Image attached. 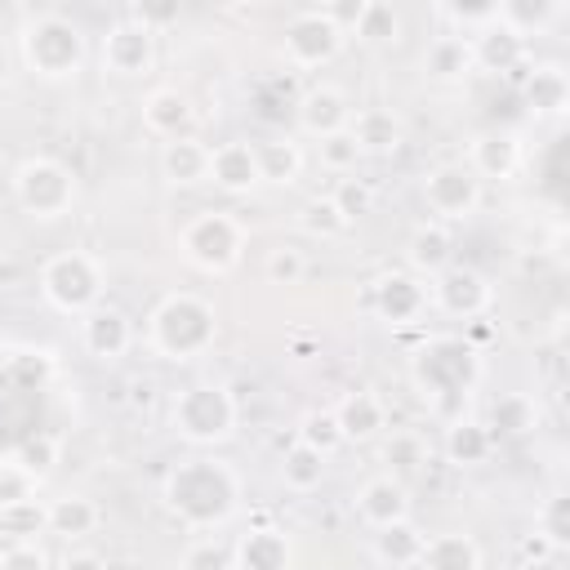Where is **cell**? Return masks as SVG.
Masks as SVG:
<instances>
[{"instance_id": "obj_48", "label": "cell", "mask_w": 570, "mask_h": 570, "mask_svg": "<svg viewBox=\"0 0 570 570\" xmlns=\"http://www.w3.org/2000/svg\"><path fill=\"white\" fill-rule=\"evenodd\" d=\"M441 18L450 22L445 31L472 36V31H481L485 22H494V0H481V4H459V0H450V4H441Z\"/></svg>"}, {"instance_id": "obj_30", "label": "cell", "mask_w": 570, "mask_h": 570, "mask_svg": "<svg viewBox=\"0 0 570 570\" xmlns=\"http://www.w3.org/2000/svg\"><path fill=\"white\" fill-rule=\"evenodd\" d=\"M423 543H428V534L414 521H396V525H383V530L370 534V552L387 570H419Z\"/></svg>"}, {"instance_id": "obj_27", "label": "cell", "mask_w": 570, "mask_h": 570, "mask_svg": "<svg viewBox=\"0 0 570 570\" xmlns=\"http://www.w3.org/2000/svg\"><path fill=\"white\" fill-rule=\"evenodd\" d=\"M499 450V441L490 436V428L481 423V419H450L445 423V441H441V454H445V463H454V468H481V463H490V454Z\"/></svg>"}, {"instance_id": "obj_35", "label": "cell", "mask_w": 570, "mask_h": 570, "mask_svg": "<svg viewBox=\"0 0 570 570\" xmlns=\"http://www.w3.org/2000/svg\"><path fill=\"white\" fill-rule=\"evenodd\" d=\"M254 156H258V174L263 183L272 187H294L298 174H303V147L294 138H267V142H254Z\"/></svg>"}, {"instance_id": "obj_22", "label": "cell", "mask_w": 570, "mask_h": 570, "mask_svg": "<svg viewBox=\"0 0 570 570\" xmlns=\"http://www.w3.org/2000/svg\"><path fill=\"white\" fill-rule=\"evenodd\" d=\"M463 165H468L481 183H508V178H517V169H521V142H517L512 134H499V129L476 134Z\"/></svg>"}, {"instance_id": "obj_49", "label": "cell", "mask_w": 570, "mask_h": 570, "mask_svg": "<svg viewBox=\"0 0 570 570\" xmlns=\"http://www.w3.org/2000/svg\"><path fill=\"white\" fill-rule=\"evenodd\" d=\"M534 530H539L552 548H566V539H570V517H566V499H561V494H552V499L539 508Z\"/></svg>"}, {"instance_id": "obj_9", "label": "cell", "mask_w": 570, "mask_h": 570, "mask_svg": "<svg viewBox=\"0 0 570 570\" xmlns=\"http://www.w3.org/2000/svg\"><path fill=\"white\" fill-rule=\"evenodd\" d=\"M419 196H423V209H428L436 223L454 227V223H468V218L481 209L485 187H481V178H476L463 160H441V165H432V169L423 174Z\"/></svg>"}, {"instance_id": "obj_53", "label": "cell", "mask_w": 570, "mask_h": 570, "mask_svg": "<svg viewBox=\"0 0 570 570\" xmlns=\"http://www.w3.org/2000/svg\"><path fill=\"white\" fill-rule=\"evenodd\" d=\"M53 570H111L94 548H67L62 557H58V566Z\"/></svg>"}, {"instance_id": "obj_36", "label": "cell", "mask_w": 570, "mask_h": 570, "mask_svg": "<svg viewBox=\"0 0 570 570\" xmlns=\"http://www.w3.org/2000/svg\"><path fill=\"white\" fill-rule=\"evenodd\" d=\"M298 232L312 236V240H338V236L352 232V223L343 218V209L334 205L330 191H316V196H307L298 205Z\"/></svg>"}, {"instance_id": "obj_52", "label": "cell", "mask_w": 570, "mask_h": 570, "mask_svg": "<svg viewBox=\"0 0 570 570\" xmlns=\"http://www.w3.org/2000/svg\"><path fill=\"white\" fill-rule=\"evenodd\" d=\"M557 552H561V548H552V543H548V539H543L539 530H530V534H525V539L517 543V557H521L525 566H548V561H552Z\"/></svg>"}, {"instance_id": "obj_50", "label": "cell", "mask_w": 570, "mask_h": 570, "mask_svg": "<svg viewBox=\"0 0 570 570\" xmlns=\"http://www.w3.org/2000/svg\"><path fill=\"white\" fill-rule=\"evenodd\" d=\"M0 570H53V561L40 539H27V543H9L0 552Z\"/></svg>"}, {"instance_id": "obj_44", "label": "cell", "mask_w": 570, "mask_h": 570, "mask_svg": "<svg viewBox=\"0 0 570 570\" xmlns=\"http://www.w3.org/2000/svg\"><path fill=\"white\" fill-rule=\"evenodd\" d=\"M263 276H267L272 285H298V281L307 276V254H303L298 245L281 240V245L267 249V258H263Z\"/></svg>"}, {"instance_id": "obj_2", "label": "cell", "mask_w": 570, "mask_h": 570, "mask_svg": "<svg viewBox=\"0 0 570 570\" xmlns=\"http://www.w3.org/2000/svg\"><path fill=\"white\" fill-rule=\"evenodd\" d=\"M214 343H218V312L196 289H169L147 312V352L169 365L200 361L205 352H214Z\"/></svg>"}, {"instance_id": "obj_23", "label": "cell", "mask_w": 570, "mask_h": 570, "mask_svg": "<svg viewBox=\"0 0 570 570\" xmlns=\"http://www.w3.org/2000/svg\"><path fill=\"white\" fill-rule=\"evenodd\" d=\"M419 62H423V76L436 80V85H454V80H463V76L476 71V62H472V40L459 36V31L432 36Z\"/></svg>"}, {"instance_id": "obj_6", "label": "cell", "mask_w": 570, "mask_h": 570, "mask_svg": "<svg viewBox=\"0 0 570 570\" xmlns=\"http://www.w3.org/2000/svg\"><path fill=\"white\" fill-rule=\"evenodd\" d=\"M36 289L40 298L58 312V316H85L102 303L107 294V272L98 263V254L89 249H58L40 263V276H36Z\"/></svg>"}, {"instance_id": "obj_14", "label": "cell", "mask_w": 570, "mask_h": 570, "mask_svg": "<svg viewBox=\"0 0 570 570\" xmlns=\"http://www.w3.org/2000/svg\"><path fill=\"white\" fill-rule=\"evenodd\" d=\"M365 307L387 321V325H414L428 316V281H419L414 272H383L370 281V294H365Z\"/></svg>"}, {"instance_id": "obj_10", "label": "cell", "mask_w": 570, "mask_h": 570, "mask_svg": "<svg viewBox=\"0 0 570 570\" xmlns=\"http://www.w3.org/2000/svg\"><path fill=\"white\" fill-rule=\"evenodd\" d=\"M347 36L312 4V9H298L285 27H281V58L289 71H321L330 67L338 53H343Z\"/></svg>"}, {"instance_id": "obj_24", "label": "cell", "mask_w": 570, "mask_h": 570, "mask_svg": "<svg viewBox=\"0 0 570 570\" xmlns=\"http://www.w3.org/2000/svg\"><path fill=\"white\" fill-rule=\"evenodd\" d=\"M347 129H352L361 156H396V147L405 142V125L396 120L392 107H356Z\"/></svg>"}, {"instance_id": "obj_40", "label": "cell", "mask_w": 570, "mask_h": 570, "mask_svg": "<svg viewBox=\"0 0 570 570\" xmlns=\"http://www.w3.org/2000/svg\"><path fill=\"white\" fill-rule=\"evenodd\" d=\"M294 436L303 441V445H312V450H321L325 459L330 454H338L347 441H343V428H338V419H334V405H321V410H307L303 419H298V428H294Z\"/></svg>"}, {"instance_id": "obj_18", "label": "cell", "mask_w": 570, "mask_h": 570, "mask_svg": "<svg viewBox=\"0 0 570 570\" xmlns=\"http://www.w3.org/2000/svg\"><path fill=\"white\" fill-rule=\"evenodd\" d=\"M352 508H356V517H361V525H365L370 534L383 530V525L410 521V485L396 481V476H387V472H379V476L361 481Z\"/></svg>"}, {"instance_id": "obj_15", "label": "cell", "mask_w": 570, "mask_h": 570, "mask_svg": "<svg viewBox=\"0 0 570 570\" xmlns=\"http://www.w3.org/2000/svg\"><path fill=\"white\" fill-rule=\"evenodd\" d=\"M232 566L236 570H289L294 566V543L281 525H272L263 512L232 539Z\"/></svg>"}, {"instance_id": "obj_16", "label": "cell", "mask_w": 570, "mask_h": 570, "mask_svg": "<svg viewBox=\"0 0 570 570\" xmlns=\"http://www.w3.org/2000/svg\"><path fill=\"white\" fill-rule=\"evenodd\" d=\"M352 111H356L352 98L338 85H330V80H321V85H312V89H303L294 98V125L307 138H325V134L347 129L352 125Z\"/></svg>"}, {"instance_id": "obj_42", "label": "cell", "mask_w": 570, "mask_h": 570, "mask_svg": "<svg viewBox=\"0 0 570 570\" xmlns=\"http://www.w3.org/2000/svg\"><path fill=\"white\" fill-rule=\"evenodd\" d=\"M316 160H321V169L325 174H338V178H347L365 156H361V147H356V138H352V129H338V134H325V138H316Z\"/></svg>"}, {"instance_id": "obj_31", "label": "cell", "mask_w": 570, "mask_h": 570, "mask_svg": "<svg viewBox=\"0 0 570 570\" xmlns=\"http://www.w3.org/2000/svg\"><path fill=\"white\" fill-rule=\"evenodd\" d=\"M481 561L485 552L468 530H441V534H428L419 570H481Z\"/></svg>"}, {"instance_id": "obj_32", "label": "cell", "mask_w": 570, "mask_h": 570, "mask_svg": "<svg viewBox=\"0 0 570 570\" xmlns=\"http://www.w3.org/2000/svg\"><path fill=\"white\" fill-rule=\"evenodd\" d=\"M325 472H330V459H325L321 450L303 445L298 436L281 450V485H285L289 494H312V490H321Z\"/></svg>"}, {"instance_id": "obj_45", "label": "cell", "mask_w": 570, "mask_h": 570, "mask_svg": "<svg viewBox=\"0 0 570 570\" xmlns=\"http://www.w3.org/2000/svg\"><path fill=\"white\" fill-rule=\"evenodd\" d=\"M4 374H9V383H13V387L36 392V387H45V383H49L53 361H49V352H13V356H9V365H4Z\"/></svg>"}, {"instance_id": "obj_20", "label": "cell", "mask_w": 570, "mask_h": 570, "mask_svg": "<svg viewBox=\"0 0 570 570\" xmlns=\"http://www.w3.org/2000/svg\"><path fill=\"white\" fill-rule=\"evenodd\" d=\"M450 263H454V227H445L436 218H423L405 236V272H414L419 281H432Z\"/></svg>"}, {"instance_id": "obj_34", "label": "cell", "mask_w": 570, "mask_h": 570, "mask_svg": "<svg viewBox=\"0 0 570 570\" xmlns=\"http://www.w3.org/2000/svg\"><path fill=\"white\" fill-rule=\"evenodd\" d=\"M561 13H566V4H557V0H494V18H499L503 27H512L521 40L539 36V31L552 27Z\"/></svg>"}, {"instance_id": "obj_5", "label": "cell", "mask_w": 570, "mask_h": 570, "mask_svg": "<svg viewBox=\"0 0 570 570\" xmlns=\"http://www.w3.org/2000/svg\"><path fill=\"white\" fill-rule=\"evenodd\" d=\"M236 423H240V405L227 383L200 379V383L178 387L169 401V432L178 441H187L191 450H214V445L232 441Z\"/></svg>"}, {"instance_id": "obj_1", "label": "cell", "mask_w": 570, "mask_h": 570, "mask_svg": "<svg viewBox=\"0 0 570 570\" xmlns=\"http://www.w3.org/2000/svg\"><path fill=\"white\" fill-rule=\"evenodd\" d=\"M240 499H245L240 472L214 450H196L160 476V508L191 534L223 530L240 512Z\"/></svg>"}, {"instance_id": "obj_37", "label": "cell", "mask_w": 570, "mask_h": 570, "mask_svg": "<svg viewBox=\"0 0 570 570\" xmlns=\"http://www.w3.org/2000/svg\"><path fill=\"white\" fill-rule=\"evenodd\" d=\"M40 534H49V503L40 494L0 508V539L27 543V539H40Z\"/></svg>"}, {"instance_id": "obj_41", "label": "cell", "mask_w": 570, "mask_h": 570, "mask_svg": "<svg viewBox=\"0 0 570 570\" xmlns=\"http://www.w3.org/2000/svg\"><path fill=\"white\" fill-rule=\"evenodd\" d=\"M13 459H18L36 481H45V476H53V468L62 463V441H58L53 432H31V436H22V441L13 445Z\"/></svg>"}, {"instance_id": "obj_19", "label": "cell", "mask_w": 570, "mask_h": 570, "mask_svg": "<svg viewBox=\"0 0 570 570\" xmlns=\"http://www.w3.org/2000/svg\"><path fill=\"white\" fill-rule=\"evenodd\" d=\"M209 183H214L218 191H227V196H249L254 187H263L254 142H249V138L214 142V147H209Z\"/></svg>"}, {"instance_id": "obj_51", "label": "cell", "mask_w": 570, "mask_h": 570, "mask_svg": "<svg viewBox=\"0 0 570 570\" xmlns=\"http://www.w3.org/2000/svg\"><path fill=\"white\" fill-rule=\"evenodd\" d=\"M125 13H129L134 22H142V27H151L156 36H160V27L178 22V9H174V4H129Z\"/></svg>"}, {"instance_id": "obj_21", "label": "cell", "mask_w": 570, "mask_h": 570, "mask_svg": "<svg viewBox=\"0 0 570 570\" xmlns=\"http://www.w3.org/2000/svg\"><path fill=\"white\" fill-rule=\"evenodd\" d=\"M334 419H338L347 445H370V441H379L387 432V405H383V396L374 387H356V392L338 396Z\"/></svg>"}, {"instance_id": "obj_7", "label": "cell", "mask_w": 570, "mask_h": 570, "mask_svg": "<svg viewBox=\"0 0 570 570\" xmlns=\"http://www.w3.org/2000/svg\"><path fill=\"white\" fill-rule=\"evenodd\" d=\"M245 245H249V227L232 209H200L178 232V254L205 276L236 272V263L245 258Z\"/></svg>"}, {"instance_id": "obj_43", "label": "cell", "mask_w": 570, "mask_h": 570, "mask_svg": "<svg viewBox=\"0 0 570 570\" xmlns=\"http://www.w3.org/2000/svg\"><path fill=\"white\" fill-rule=\"evenodd\" d=\"M178 570H236V566H232V543L218 539V534H196V539L183 548Z\"/></svg>"}, {"instance_id": "obj_8", "label": "cell", "mask_w": 570, "mask_h": 570, "mask_svg": "<svg viewBox=\"0 0 570 570\" xmlns=\"http://www.w3.org/2000/svg\"><path fill=\"white\" fill-rule=\"evenodd\" d=\"M76 174L53 156H31L13 169V200L36 223H58L76 209Z\"/></svg>"}, {"instance_id": "obj_17", "label": "cell", "mask_w": 570, "mask_h": 570, "mask_svg": "<svg viewBox=\"0 0 570 570\" xmlns=\"http://www.w3.org/2000/svg\"><path fill=\"white\" fill-rule=\"evenodd\" d=\"M134 321H129V312L125 307H116V303H98L94 312H85L80 316V347L94 356V361H120L129 347H134Z\"/></svg>"}, {"instance_id": "obj_38", "label": "cell", "mask_w": 570, "mask_h": 570, "mask_svg": "<svg viewBox=\"0 0 570 570\" xmlns=\"http://www.w3.org/2000/svg\"><path fill=\"white\" fill-rule=\"evenodd\" d=\"M428 454L432 450H428L423 432H414V428H392V436L383 441V463H387V476H396V481L419 472L428 463Z\"/></svg>"}, {"instance_id": "obj_46", "label": "cell", "mask_w": 570, "mask_h": 570, "mask_svg": "<svg viewBox=\"0 0 570 570\" xmlns=\"http://www.w3.org/2000/svg\"><path fill=\"white\" fill-rule=\"evenodd\" d=\"M330 196H334V205L343 209L347 223H361V218L374 209V187H370L365 178H338Z\"/></svg>"}, {"instance_id": "obj_13", "label": "cell", "mask_w": 570, "mask_h": 570, "mask_svg": "<svg viewBox=\"0 0 570 570\" xmlns=\"http://www.w3.org/2000/svg\"><path fill=\"white\" fill-rule=\"evenodd\" d=\"M472 40V62L481 67V71H494V76H503L508 85H525V76H530V67H534V53H530V40H521L512 27H503L499 18L494 22H485L481 31H472L468 36Z\"/></svg>"}, {"instance_id": "obj_4", "label": "cell", "mask_w": 570, "mask_h": 570, "mask_svg": "<svg viewBox=\"0 0 570 570\" xmlns=\"http://www.w3.org/2000/svg\"><path fill=\"white\" fill-rule=\"evenodd\" d=\"M18 53H22V67L36 76V80H49V85H62V80H76L85 71V53H89V40L80 31V22H71L67 13L58 9H40L22 22L18 31Z\"/></svg>"}, {"instance_id": "obj_12", "label": "cell", "mask_w": 570, "mask_h": 570, "mask_svg": "<svg viewBox=\"0 0 570 570\" xmlns=\"http://www.w3.org/2000/svg\"><path fill=\"white\" fill-rule=\"evenodd\" d=\"M98 58H102V71L107 76H120V80L151 76V67H156V31L142 27V22H134L129 13H120L107 27V36H102Z\"/></svg>"}, {"instance_id": "obj_25", "label": "cell", "mask_w": 570, "mask_h": 570, "mask_svg": "<svg viewBox=\"0 0 570 570\" xmlns=\"http://www.w3.org/2000/svg\"><path fill=\"white\" fill-rule=\"evenodd\" d=\"M160 174L169 187H200L209 183V142H200L196 134L169 138L160 151Z\"/></svg>"}, {"instance_id": "obj_28", "label": "cell", "mask_w": 570, "mask_h": 570, "mask_svg": "<svg viewBox=\"0 0 570 570\" xmlns=\"http://www.w3.org/2000/svg\"><path fill=\"white\" fill-rule=\"evenodd\" d=\"M521 94H525V102H530L534 116L557 120L570 107V76H566L561 62H534L530 76H525V85H521Z\"/></svg>"}, {"instance_id": "obj_26", "label": "cell", "mask_w": 570, "mask_h": 570, "mask_svg": "<svg viewBox=\"0 0 570 570\" xmlns=\"http://www.w3.org/2000/svg\"><path fill=\"white\" fill-rule=\"evenodd\" d=\"M494 441H521L539 428V401L530 392H499L481 419Z\"/></svg>"}, {"instance_id": "obj_33", "label": "cell", "mask_w": 570, "mask_h": 570, "mask_svg": "<svg viewBox=\"0 0 570 570\" xmlns=\"http://www.w3.org/2000/svg\"><path fill=\"white\" fill-rule=\"evenodd\" d=\"M98 525H102V508L89 494H62L49 503V534H58L67 543L89 539Z\"/></svg>"}, {"instance_id": "obj_11", "label": "cell", "mask_w": 570, "mask_h": 570, "mask_svg": "<svg viewBox=\"0 0 570 570\" xmlns=\"http://www.w3.org/2000/svg\"><path fill=\"white\" fill-rule=\"evenodd\" d=\"M428 307H432L436 316H450V321L472 325V321H481V316L494 307V285H490L476 267L450 263L445 272H436V276L428 281Z\"/></svg>"}, {"instance_id": "obj_3", "label": "cell", "mask_w": 570, "mask_h": 570, "mask_svg": "<svg viewBox=\"0 0 570 570\" xmlns=\"http://www.w3.org/2000/svg\"><path fill=\"white\" fill-rule=\"evenodd\" d=\"M410 383L432 405L445 410L450 401H463L481 383V352L463 334H428L410 356Z\"/></svg>"}, {"instance_id": "obj_47", "label": "cell", "mask_w": 570, "mask_h": 570, "mask_svg": "<svg viewBox=\"0 0 570 570\" xmlns=\"http://www.w3.org/2000/svg\"><path fill=\"white\" fill-rule=\"evenodd\" d=\"M36 494H40V481L13 454H4L0 459V508L4 503H18V499H36Z\"/></svg>"}, {"instance_id": "obj_39", "label": "cell", "mask_w": 570, "mask_h": 570, "mask_svg": "<svg viewBox=\"0 0 570 570\" xmlns=\"http://www.w3.org/2000/svg\"><path fill=\"white\" fill-rule=\"evenodd\" d=\"M401 31H405V22H401V13L387 4V0H365L361 4V18H356V27H352V36L361 40V45H396L401 40Z\"/></svg>"}, {"instance_id": "obj_29", "label": "cell", "mask_w": 570, "mask_h": 570, "mask_svg": "<svg viewBox=\"0 0 570 570\" xmlns=\"http://www.w3.org/2000/svg\"><path fill=\"white\" fill-rule=\"evenodd\" d=\"M142 125L156 134V138H183L191 129V98L174 85H160L142 98Z\"/></svg>"}]
</instances>
